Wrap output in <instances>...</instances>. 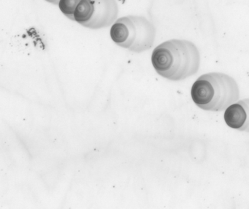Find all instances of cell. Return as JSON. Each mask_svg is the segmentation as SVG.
<instances>
[{
    "mask_svg": "<svg viewBox=\"0 0 249 209\" xmlns=\"http://www.w3.org/2000/svg\"><path fill=\"white\" fill-rule=\"evenodd\" d=\"M151 63L161 77L179 81L197 73L200 55L197 47L191 41L173 39L154 48Z\"/></svg>",
    "mask_w": 249,
    "mask_h": 209,
    "instance_id": "cell-1",
    "label": "cell"
},
{
    "mask_svg": "<svg viewBox=\"0 0 249 209\" xmlns=\"http://www.w3.org/2000/svg\"><path fill=\"white\" fill-rule=\"evenodd\" d=\"M191 96L196 106L204 111H222L240 97L236 80L222 73L202 75L192 85Z\"/></svg>",
    "mask_w": 249,
    "mask_h": 209,
    "instance_id": "cell-2",
    "label": "cell"
},
{
    "mask_svg": "<svg viewBox=\"0 0 249 209\" xmlns=\"http://www.w3.org/2000/svg\"><path fill=\"white\" fill-rule=\"evenodd\" d=\"M110 35L119 46L132 52L142 53L152 48L156 29L144 16L129 15L115 21L110 28Z\"/></svg>",
    "mask_w": 249,
    "mask_h": 209,
    "instance_id": "cell-3",
    "label": "cell"
},
{
    "mask_svg": "<svg viewBox=\"0 0 249 209\" xmlns=\"http://www.w3.org/2000/svg\"><path fill=\"white\" fill-rule=\"evenodd\" d=\"M118 14L116 0H81L75 9L73 20L88 29H100L113 25Z\"/></svg>",
    "mask_w": 249,
    "mask_h": 209,
    "instance_id": "cell-4",
    "label": "cell"
},
{
    "mask_svg": "<svg viewBox=\"0 0 249 209\" xmlns=\"http://www.w3.org/2000/svg\"><path fill=\"white\" fill-rule=\"evenodd\" d=\"M224 118L230 128L249 133V99L230 105L226 109Z\"/></svg>",
    "mask_w": 249,
    "mask_h": 209,
    "instance_id": "cell-5",
    "label": "cell"
},
{
    "mask_svg": "<svg viewBox=\"0 0 249 209\" xmlns=\"http://www.w3.org/2000/svg\"><path fill=\"white\" fill-rule=\"evenodd\" d=\"M81 0H59V10L71 20H73V15L77 6Z\"/></svg>",
    "mask_w": 249,
    "mask_h": 209,
    "instance_id": "cell-6",
    "label": "cell"
},
{
    "mask_svg": "<svg viewBox=\"0 0 249 209\" xmlns=\"http://www.w3.org/2000/svg\"><path fill=\"white\" fill-rule=\"evenodd\" d=\"M48 2L52 3V4H59V0H46Z\"/></svg>",
    "mask_w": 249,
    "mask_h": 209,
    "instance_id": "cell-7",
    "label": "cell"
}]
</instances>
